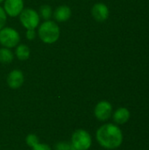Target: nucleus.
<instances>
[{"instance_id":"obj_1","label":"nucleus","mask_w":149,"mask_h":150,"mask_svg":"<svg viewBox=\"0 0 149 150\" xmlns=\"http://www.w3.org/2000/svg\"><path fill=\"white\" fill-rule=\"evenodd\" d=\"M97 142L106 149H115L123 142V133L115 124L108 123L101 126L96 134Z\"/></svg>"},{"instance_id":"obj_2","label":"nucleus","mask_w":149,"mask_h":150,"mask_svg":"<svg viewBox=\"0 0 149 150\" xmlns=\"http://www.w3.org/2000/svg\"><path fill=\"white\" fill-rule=\"evenodd\" d=\"M40 40L47 44H53L60 37V29L58 25L51 20L43 22L38 31Z\"/></svg>"},{"instance_id":"obj_3","label":"nucleus","mask_w":149,"mask_h":150,"mask_svg":"<svg viewBox=\"0 0 149 150\" xmlns=\"http://www.w3.org/2000/svg\"><path fill=\"white\" fill-rule=\"evenodd\" d=\"M71 143L76 150H88L92 143L91 136L87 131L78 129L72 134Z\"/></svg>"},{"instance_id":"obj_4","label":"nucleus","mask_w":149,"mask_h":150,"mask_svg":"<svg viewBox=\"0 0 149 150\" xmlns=\"http://www.w3.org/2000/svg\"><path fill=\"white\" fill-rule=\"evenodd\" d=\"M20 40L19 33L11 27H4L0 30V43L7 48L16 47Z\"/></svg>"},{"instance_id":"obj_5","label":"nucleus","mask_w":149,"mask_h":150,"mask_svg":"<svg viewBox=\"0 0 149 150\" xmlns=\"http://www.w3.org/2000/svg\"><path fill=\"white\" fill-rule=\"evenodd\" d=\"M20 22L25 28L35 29L40 23V15L33 9H24L19 14Z\"/></svg>"},{"instance_id":"obj_6","label":"nucleus","mask_w":149,"mask_h":150,"mask_svg":"<svg viewBox=\"0 0 149 150\" xmlns=\"http://www.w3.org/2000/svg\"><path fill=\"white\" fill-rule=\"evenodd\" d=\"M94 114L96 118L100 121H106L112 114V105L106 100L100 101L97 104L94 109Z\"/></svg>"},{"instance_id":"obj_7","label":"nucleus","mask_w":149,"mask_h":150,"mask_svg":"<svg viewBox=\"0 0 149 150\" xmlns=\"http://www.w3.org/2000/svg\"><path fill=\"white\" fill-rule=\"evenodd\" d=\"M4 10L6 15L10 17H17L24 10L23 0H5Z\"/></svg>"},{"instance_id":"obj_8","label":"nucleus","mask_w":149,"mask_h":150,"mask_svg":"<svg viewBox=\"0 0 149 150\" xmlns=\"http://www.w3.org/2000/svg\"><path fill=\"white\" fill-rule=\"evenodd\" d=\"M91 14L97 21L104 22L108 18L110 11L106 4L103 3H97L93 5L91 9Z\"/></svg>"},{"instance_id":"obj_9","label":"nucleus","mask_w":149,"mask_h":150,"mask_svg":"<svg viewBox=\"0 0 149 150\" xmlns=\"http://www.w3.org/2000/svg\"><path fill=\"white\" fill-rule=\"evenodd\" d=\"M24 83V75L21 70L14 69L7 76V83L11 89L19 88Z\"/></svg>"},{"instance_id":"obj_10","label":"nucleus","mask_w":149,"mask_h":150,"mask_svg":"<svg viewBox=\"0 0 149 150\" xmlns=\"http://www.w3.org/2000/svg\"><path fill=\"white\" fill-rule=\"evenodd\" d=\"M112 117L116 125H124L130 120L131 112L126 107H119L114 112Z\"/></svg>"},{"instance_id":"obj_11","label":"nucleus","mask_w":149,"mask_h":150,"mask_svg":"<svg viewBox=\"0 0 149 150\" xmlns=\"http://www.w3.org/2000/svg\"><path fill=\"white\" fill-rule=\"evenodd\" d=\"M54 18L58 22H65L71 17V10L68 5H61L54 11Z\"/></svg>"},{"instance_id":"obj_12","label":"nucleus","mask_w":149,"mask_h":150,"mask_svg":"<svg viewBox=\"0 0 149 150\" xmlns=\"http://www.w3.org/2000/svg\"><path fill=\"white\" fill-rule=\"evenodd\" d=\"M15 54H16V56L18 59H19L21 61H25V60H27L29 58L30 49L26 45L21 44V45L17 47Z\"/></svg>"},{"instance_id":"obj_13","label":"nucleus","mask_w":149,"mask_h":150,"mask_svg":"<svg viewBox=\"0 0 149 150\" xmlns=\"http://www.w3.org/2000/svg\"><path fill=\"white\" fill-rule=\"evenodd\" d=\"M14 55L12 52L10 50V48L7 47H2L0 48V62L4 64L11 63L13 61Z\"/></svg>"},{"instance_id":"obj_14","label":"nucleus","mask_w":149,"mask_h":150,"mask_svg":"<svg viewBox=\"0 0 149 150\" xmlns=\"http://www.w3.org/2000/svg\"><path fill=\"white\" fill-rule=\"evenodd\" d=\"M40 17L46 20H48L52 15H53V11H52V9L49 5H42L40 9Z\"/></svg>"},{"instance_id":"obj_15","label":"nucleus","mask_w":149,"mask_h":150,"mask_svg":"<svg viewBox=\"0 0 149 150\" xmlns=\"http://www.w3.org/2000/svg\"><path fill=\"white\" fill-rule=\"evenodd\" d=\"M55 150H76L74 146L72 145L71 142H58L55 147H54Z\"/></svg>"},{"instance_id":"obj_16","label":"nucleus","mask_w":149,"mask_h":150,"mask_svg":"<svg viewBox=\"0 0 149 150\" xmlns=\"http://www.w3.org/2000/svg\"><path fill=\"white\" fill-rule=\"evenodd\" d=\"M25 142H26V144L32 148L35 144H37L38 142H40L39 141V138L37 137V135L33 134H28L26 136V139H25Z\"/></svg>"},{"instance_id":"obj_17","label":"nucleus","mask_w":149,"mask_h":150,"mask_svg":"<svg viewBox=\"0 0 149 150\" xmlns=\"http://www.w3.org/2000/svg\"><path fill=\"white\" fill-rule=\"evenodd\" d=\"M6 18H7V15H6L4 8H2L0 6V30L2 28H4L5 22H6Z\"/></svg>"},{"instance_id":"obj_18","label":"nucleus","mask_w":149,"mask_h":150,"mask_svg":"<svg viewBox=\"0 0 149 150\" xmlns=\"http://www.w3.org/2000/svg\"><path fill=\"white\" fill-rule=\"evenodd\" d=\"M32 149V150H51L50 147L47 144L40 143V142H38L37 144H35Z\"/></svg>"},{"instance_id":"obj_19","label":"nucleus","mask_w":149,"mask_h":150,"mask_svg":"<svg viewBox=\"0 0 149 150\" xmlns=\"http://www.w3.org/2000/svg\"><path fill=\"white\" fill-rule=\"evenodd\" d=\"M25 35H26V38H27L29 40H33V39L35 38V35H36L34 29H28V30L26 31V33H25Z\"/></svg>"},{"instance_id":"obj_20","label":"nucleus","mask_w":149,"mask_h":150,"mask_svg":"<svg viewBox=\"0 0 149 150\" xmlns=\"http://www.w3.org/2000/svg\"><path fill=\"white\" fill-rule=\"evenodd\" d=\"M3 1H4V0H0V3H2Z\"/></svg>"}]
</instances>
